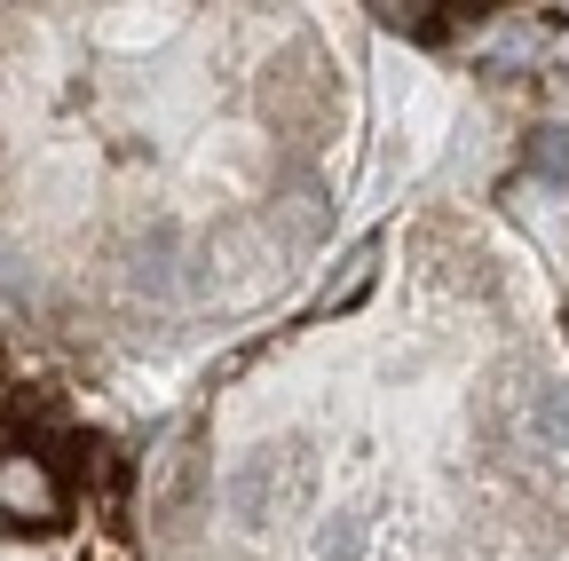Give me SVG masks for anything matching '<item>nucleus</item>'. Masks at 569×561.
<instances>
[{
	"label": "nucleus",
	"mask_w": 569,
	"mask_h": 561,
	"mask_svg": "<svg viewBox=\"0 0 569 561\" xmlns=\"http://www.w3.org/2000/svg\"><path fill=\"white\" fill-rule=\"evenodd\" d=\"M0 514L24 530H56L63 522V474L40 451H0Z\"/></svg>",
	"instance_id": "f257e3e1"
},
{
	"label": "nucleus",
	"mask_w": 569,
	"mask_h": 561,
	"mask_svg": "<svg viewBox=\"0 0 569 561\" xmlns=\"http://www.w3.org/2000/svg\"><path fill=\"white\" fill-rule=\"evenodd\" d=\"M293 490H301V459L293 451H253L238 467V482H230V499H238L246 522H269V499H293Z\"/></svg>",
	"instance_id": "f03ea898"
},
{
	"label": "nucleus",
	"mask_w": 569,
	"mask_h": 561,
	"mask_svg": "<svg viewBox=\"0 0 569 561\" xmlns=\"http://www.w3.org/2000/svg\"><path fill=\"white\" fill-rule=\"evenodd\" d=\"M522 443L530 451H569V388L561 380H538L522 395Z\"/></svg>",
	"instance_id": "7ed1b4c3"
},
{
	"label": "nucleus",
	"mask_w": 569,
	"mask_h": 561,
	"mask_svg": "<svg viewBox=\"0 0 569 561\" xmlns=\"http://www.w3.org/2000/svg\"><path fill=\"white\" fill-rule=\"evenodd\" d=\"M388 32H411V40H443L451 17H467L459 0H388V9H372Z\"/></svg>",
	"instance_id": "20e7f679"
},
{
	"label": "nucleus",
	"mask_w": 569,
	"mask_h": 561,
	"mask_svg": "<svg viewBox=\"0 0 569 561\" xmlns=\"http://www.w3.org/2000/svg\"><path fill=\"white\" fill-rule=\"evenodd\" d=\"M269 111H325V88H317V56H309V48H293L284 80L269 72Z\"/></svg>",
	"instance_id": "39448f33"
},
{
	"label": "nucleus",
	"mask_w": 569,
	"mask_h": 561,
	"mask_svg": "<svg viewBox=\"0 0 569 561\" xmlns=\"http://www.w3.org/2000/svg\"><path fill=\"white\" fill-rule=\"evenodd\" d=\"M317 553H325V561H356V553H365V530H356V514H325Z\"/></svg>",
	"instance_id": "423d86ee"
},
{
	"label": "nucleus",
	"mask_w": 569,
	"mask_h": 561,
	"mask_svg": "<svg viewBox=\"0 0 569 561\" xmlns=\"http://www.w3.org/2000/svg\"><path fill=\"white\" fill-rule=\"evenodd\" d=\"M538 167L546 174H569V134H538Z\"/></svg>",
	"instance_id": "0eeeda50"
}]
</instances>
